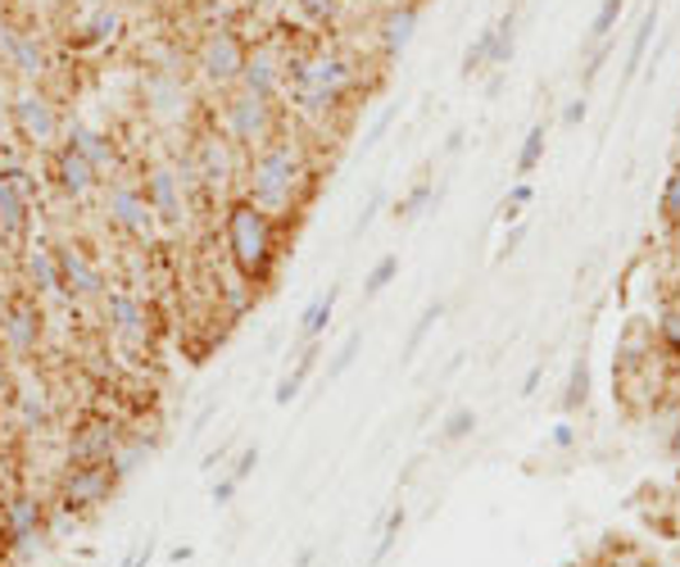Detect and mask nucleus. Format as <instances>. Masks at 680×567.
<instances>
[{
    "mask_svg": "<svg viewBox=\"0 0 680 567\" xmlns=\"http://www.w3.org/2000/svg\"><path fill=\"white\" fill-rule=\"evenodd\" d=\"M304 177V160H300V145L295 141H268L263 151L255 155L250 164V196L259 209L277 214V209H286L295 200V187Z\"/></svg>",
    "mask_w": 680,
    "mask_h": 567,
    "instance_id": "f03ea898",
    "label": "nucleus"
},
{
    "mask_svg": "<svg viewBox=\"0 0 680 567\" xmlns=\"http://www.w3.org/2000/svg\"><path fill=\"white\" fill-rule=\"evenodd\" d=\"M671 454H676V459H680V427H676V432H671Z\"/></svg>",
    "mask_w": 680,
    "mask_h": 567,
    "instance_id": "680f3d73",
    "label": "nucleus"
},
{
    "mask_svg": "<svg viewBox=\"0 0 680 567\" xmlns=\"http://www.w3.org/2000/svg\"><path fill=\"white\" fill-rule=\"evenodd\" d=\"M37 182L23 168H0V232L5 236H27V218H33Z\"/></svg>",
    "mask_w": 680,
    "mask_h": 567,
    "instance_id": "39448f33",
    "label": "nucleus"
},
{
    "mask_svg": "<svg viewBox=\"0 0 680 567\" xmlns=\"http://www.w3.org/2000/svg\"><path fill=\"white\" fill-rule=\"evenodd\" d=\"M105 314H109V332L118 341H128V345L145 341V309H141V300H132L128 291H114L105 300Z\"/></svg>",
    "mask_w": 680,
    "mask_h": 567,
    "instance_id": "dca6fc26",
    "label": "nucleus"
},
{
    "mask_svg": "<svg viewBox=\"0 0 680 567\" xmlns=\"http://www.w3.org/2000/svg\"><path fill=\"white\" fill-rule=\"evenodd\" d=\"M86 37H91V42H109V37H118V14H114V10H96V19L86 23Z\"/></svg>",
    "mask_w": 680,
    "mask_h": 567,
    "instance_id": "4c0bfd02",
    "label": "nucleus"
},
{
    "mask_svg": "<svg viewBox=\"0 0 680 567\" xmlns=\"http://www.w3.org/2000/svg\"><path fill=\"white\" fill-rule=\"evenodd\" d=\"M441 314H445V305L441 300H431L422 314H418V322H413V332H409V341H405V359H413V354L422 350V341L431 336V327L441 322Z\"/></svg>",
    "mask_w": 680,
    "mask_h": 567,
    "instance_id": "c85d7f7f",
    "label": "nucleus"
},
{
    "mask_svg": "<svg viewBox=\"0 0 680 567\" xmlns=\"http://www.w3.org/2000/svg\"><path fill=\"white\" fill-rule=\"evenodd\" d=\"M300 5H304V10H308V14H314V19H318V23H323V19H331V14H336V0H300Z\"/></svg>",
    "mask_w": 680,
    "mask_h": 567,
    "instance_id": "de8ad7c7",
    "label": "nucleus"
},
{
    "mask_svg": "<svg viewBox=\"0 0 680 567\" xmlns=\"http://www.w3.org/2000/svg\"><path fill=\"white\" fill-rule=\"evenodd\" d=\"M227 132H232V141L236 145H263L272 141V105L268 101H259V96H250V92H241L232 105H227Z\"/></svg>",
    "mask_w": 680,
    "mask_h": 567,
    "instance_id": "6e6552de",
    "label": "nucleus"
},
{
    "mask_svg": "<svg viewBox=\"0 0 680 567\" xmlns=\"http://www.w3.org/2000/svg\"><path fill=\"white\" fill-rule=\"evenodd\" d=\"M405 522H409L405 504H395L390 518H386V527H382V541H377V550H373V567H382V563H386V554L395 550V541H399V531H405Z\"/></svg>",
    "mask_w": 680,
    "mask_h": 567,
    "instance_id": "c756f323",
    "label": "nucleus"
},
{
    "mask_svg": "<svg viewBox=\"0 0 680 567\" xmlns=\"http://www.w3.org/2000/svg\"><path fill=\"white\" fill-rule=\"evenodd\" d=\"M500 223H504V227H508V223H521V204H517V200H504V204H500Z\"/></svg>",
    "mask_w": 680,
    "mask_h": 567,
    "instance_id": "864d4df0",
    "label": "nucleus"
},
{
    "mask_svg": "<svg viewBox=\"0 0 680 567\" xmlns=\"http://www.w3.org/2000/svg\"><path fill=\"white\" fill-rule=\"evenodd\" d=\"M118 440H122V432L109 423V417H82L73 440H69V463H109Z\"/></svg>",
    "mask_w": 680,
    "mask_h": 567,
    "instance_id": "9d476101",
    "label": "nucleus"
},
{
    "mask_svg": "<svg viewBox=\"0 0 680 567\" xmlns=\"http://www.w3.org/2000/svg\"><path fill=\"white\" fill-rule=\"evenodd\" d=\"M531 196H536V191H531L527 182H521V187H513V191H508V200H517V204H531Z\"/></svg>",
    "mask_w": 680,
    "mask_h": 567,
    "instance_id": "4d7b16f0",
    "label": "nucleus"
},
{
    "mask_svg": "<svg viewBox=\"0 0 680 567\" xmlns=\"http://www.w3.org/2000/svg\"><path fill=\"white\" fill-rule=\"evenodd\" d=\"M540 377H544V368L536 364V368H531L527 377H521V395H536V386H540Z\"/></svg>",
    "mask_w": 680,
    "mask_h": 567,
    "instance_id": "6e6d98bb",
    "label": "nucleus"
},
{
    "mask_svg": "<svg viewBox=\"0 0 680 567\" xmlns=\"http://www.w3.org/2000/svg\"><path fill=\"white\" fill-rule=\"evenodd\" d=\"M654 33H658V0L644 10L640 27H635V37H631V50H626V82L644 69V55H648V42H654Z\"/></svg>",
    "mask_w": 680,
    "mask_h": 567,
    "instance_id": "b1692460",
    "label": "nucleus"
},
{
    "mask_svg": "<svg viewBox=\"0 0 680 567\" xmlns=\"http://www.w3.org/2000/svg\"><path fill=\"white\" fill-rule=\"evenodd\" d=\"M236 491H241V482H236V476L227 472V476H219V482H213L209 499H213V504H219V509H227V504H236Z\"/></svg>",
    "mask_w": 680,
    "mask_h": 567,
    "instance_id": "a19ab883",
    "label": "nucleus"
},
{
    "mask_svg": "<svg viewBox=\"0 0 680 567\" xmlns=\"http://www.w3.org/2000/svg\"><path fill=\"white\" fill-rule=\"evenodd\" d=\"M336 300H340V286H327L323 295H314V305L300 314V336H304V341H318V336L327 332V322H331V314H336Z\"/></svg>",
    "mask_w": 680,
    "mask_h": 567,
    "instance_id": "5701e85b",
    "label": "nucleus"
},
{
    "mask_svg": "<svg viewBox=\"0 0 680 567\" xmlns=\"http://www.w3.org/2000/svg\"><path fill=\"white\" fill-rule=\"evenodd\" d=\"M513 46H517V19L504 14L494 19V46H490V69H504L513 59Z\"/></svg>",
    "mask_w": 680,
    "mask_h": 567,
    "instance_id": "a878e982",
    "label": "nucleus"
},
{
    "mask_svg": "<svg viewBox=\"0 0 680 567\" xmlns=\"http://www.w3.org/2000/svg\"><path fill=\"white\" fill-rule=\"evenodd\" d=\"M603 59H608V46L599 42V50L590 55V69H585V82H595V78H599V69H603Z\"/></svg>",
    "mask_w": 680,
    "mask_h": 567,
    "instance_id": "603ef678",
    "label": "nucleus"
},
{
    "mask_svg": "<svg viewBox=\"0 0 680 567\" xmlns=\"http://www.w3.org/2000/svg\"><path fill=\"white\" fill-rule=\"evenodd\" d=\"M145 200H150V214L164 218V223H181L187 218V196H181V177L173 168H154L145 177Z\"/></svg>",
    "mask_w": 680,
    "mask_h": 567,
    "instance_id": "4468645a",
    "label": "nucleus"
},
{
    "mask_svg": "<svg viewBox=\"0 0 680 567\" xmlns=\"http://www.w3.org/2000/svg\"><path fill=\"white\" fill-rule=\"evenodd\" d=\"M426 200H431V182H418V187L409 191V200H405V204H395V214H405V218H413V214H418V209H422Z\"/></svg>",
    "mask_w": 680,
    "mask_h": 567,
    "instance_id": "c03bdc74",
    "label": "nucleus"
},
{
    "mask_svg": "<svg viewBox=\"0 0 680 567\" xmlns=\"http://www.w3.org/2000/svg\"><path fill=\"white\" fill-rule=\"evenodd\" d=\"M118 491V476L109 463H69L65 482H59V509L65 513H86Z\"/></svg>",
    "mask_w": 680,
    "mask_h": 567,
    "instance_id": "20e7f679",
    "label": "nucleus"
},
{
    "mask_svg": "<svg viewBox=\"0 0 680 567\" xmlns=\"http://www.w3.org/2000/svg\"><path fill=\"white\" fill-rule=\"evenodd\" d=\"M204 164H209V182H223L227 164H223V145H219V141H209V145H204Z\"/></svg>",
    "mask_w": 680,
    "mask_h": 567,
    "instance_id": "49530a36",
    "label": "nucleus"
},
{
    "mask_svg": "<svg viewBox=\"0 0 680 567\" xmlns=\"http://www.w3.org/2000/svg\"><path fill=\"white\" fill-rule=\"evenodd\" d=\"M658 332H663V341L680 354V309H667L663 314V322H658Z\"/></svg>",
    "mask_w": 680,
    "mask_h": 567,
    "instance_id": "a18cd8bd",
    "label": "nucleus"
},
{
    "mask_svg": "<svg viewBox=\"0 0 680 567\" xmlns=\"http://www.w3.org/2000/svg\"><path fill=\"white\" fill-rule=\"evenodd\" d=\"M0 341H5V350L14 354V359H27V354L37 350V341H42L37 300H27V295H14V300L5 305V314H0Z\"/></svg>",
    "mask_w": 680,
    "mask_h": 567,
    "instance_id": "1a4fd4ad",
    "label": "nucleus"
},
{
    "mask_svg": "<svg viewBox=\"0 0 680 567\" xmlns=\"http://www.w3.org/2000/svg\"><path fill=\"white\" fill-rule=\"evenodd\" d=\"M0 531H5L10 550H19V554L33 550L42 541V531H46V504L37 495H27V491L10 495L5 509H0Z\"/></svg>",
    "mask_w": 680,
    "mask_h": 567,
    "instance_id": "423d86ee",
    "label": "nucleus"
},
{
    "mask_svg": "<svg viewBox=\"0 0 680 567\" xmlns=\"http://www.w3.org/2000/svg\"><path fill=\"white\" fill-rule=\"evenodd\" d=\"M544 123H536L531 132H527V141H521V151H517V173L521 177H531L536 168H540V160H544Z\"/></svg>",
    "mask_w": 680,
    "mask_h": 567,
    "instance_id": "cd10ccee",
    "label": "nucleus"
},
{
    "mask_svg": "<svg viewBox=\"0 0 680 567\" xmlns=\"http://www.w3.org/2000/svg\"><path fill=\"white\" fill-rule=\"evenodd\" d=\"M585 395H590V364H585V359H576V364H572V377H567V395H563V409H567V413H576V409L585 404Z\"/></svg>",
    "mask_w": 680,
    "mask_h": 567,
    "instance_id": "2f4dec72",
    "label": "nucleus"
},
{
    "mask_svg": "<svg viewBox=\"0 0 680 567\" xmlns=\"http://www.w3.org/2000/svg\"><path fill=\"white\" fill-rule=\"evenodd\" d=\"M490 46H494V23H485L472 37V46L462 50V78H477L481 69H490Z\"/></svg>",
    "mask_w": 680,
    "mask_h": 567,
    "instance_id": "bb28decb",
    "label": "nucleus"
},
{
    "mask_svg": "<svg viewBox=\"0 0 680 567\" xmlns=\"http://www.w3.org/2000/svg\"><path fill=\"white\" fill-rule=\"evenodd\" d=\"M277 82H282V69H277L272 50H255V55H245V69H241V86H245V92L259 96V101H272Z\"/></svg>",
    "mask_w": 680,
    "mask_h": 567,
    "instance_id": "6ab92c4d",
    "label": "nucleus"
},
{
    "mask_svg": "<svg viewBox=\"0 0 680 567\" xmlns=\"http://www.w3.org/2000/svg\"><path fill=\"white\" fill-rule=\"evenodd\" d=\"M245 55H250V50H245V42L232 33V27H219V33H209L204 46H200V69H204L209 82L227 86V82H241Z\"/></svg>",
    "mask_w": 680,
    "mask_h": 567,
    "instance_id": "0eeeda50",
    "label": "nucleus"
},
{
    "mask_svg": "<svg viewBox=\"0 0 680 567\" xmlns=\"http://www.w3.org/2000/svg\"><path fill=\"white\" fill-rule=\"evenodd\" d=\"M521 236H527V227H521V223H513V232L504 236V246H500V255H494V259H508V255L521 246Z\"/></svg>",
    "mask_w": 680,
    "mask_h": 567,
    "instance_id": "09e8293b",
    "label": "nucleus"
},
{
    "mask_svg": "<svg viewBox=\"0 0 680 567\" xmlns=\"http://www.w3.org/2000/svg\"><path fill=\"white\" fill-rule=\"evenodd\" d=\"M572 440H576V427H567V423H559V427H553V445H559V450H567Z\"/></svg>",
    "mask_w": 680,
    "mask_h": 567,
    "instance_id": "5fc2aeb1",
    "label": "nucleus"
},
{
    "mask_svg": "<svg viewBox=\"0 0 680 567\" xmlns=\"http://www.w3.org/2000/svg\"><path fill=\"white\" fill-rule=\"evenodd\" d=\"M27 277H33V291L37 295H59V259H55V246H27Z\"/></svg>",
    "mask_w": 680,
    "mask_h": 567,
    "instance_id": "412c9836",
    "label": "nucleus"
},
{
    "mask_svg": "<svg viewBox=\"0 0 680 567\" xmlns=\"http://www.w3.org/2000/svg\"><path fill=\"white\" fill-rule=\"evenodd\" d=\"M563 123H567V128H576V123H585V96H581V101H572V105L563 109Z\"/></svg>",
    "mask_w": 680,
    "mask_h": 567,
    "instance_id": "3c124183",
    "label": "nucleus"
},
{
    "mask_svg": "<svg viewBox=\"0 0 680 567\" xmlns=\"http://www.w3.org/2000/svg\"><path fill=\"white\" fill-rule=\"evenodd\" d=\"M55 177H59V191H65L69 200H82V196H91L101 187V173L91 168L73 145H65V151L55 155Z\"/></svg>",
    "mask_w": 680,
    "mask_h": 567,
    "instance_id": "2eb2a0df",
    "label": "nucleus"
},
{
    "mask_svg": "<svg viewBox=\"0 0 680 567\" xmlns=\"http://www.w3.org/2000/svg\"><path fill=\"white\" fill-rule=\"evenodd\" d=\"M658 214L667 223H680V168L667 173V182H663V196H658Z\"/></svg>",
    "mask_w": 680,
    "mask_h": 567,
    "instance_id": "e433bc0d",
    "label": "nucleus"
},
{
    "mask_svg": "<svg viewBox=\"0 0 680 567\" xmlns=\"http://www.w3.org/2000/svg\"><path fill=\"white\" fill-rule=\"evenodd\" d=\"M150 459H154V440H141V436L128 440V436H122V440H118V450H114V459H109V468H114L118 482H128V476L141 472Z\"/></svg>",
    "mask_w": 680,
    "mask_h": 567,
    "instance_id": "4be33fe9",
    "label": "nucleus"
},
{
    "mask_svg": "<svg viewBox=\"0 0 680 567\" xmlns=\"http://www.w3.org/2000/svg\"><path fill=\"white\" fill-rule=\"evenodd\" d=\"M617 19H622V0H603V5L595 10V19H590V42H608Z\"/></svg>",
    "mask_w": 680,
    "mask_h": 567,
    "instance_id": "c9c22d12",
    "label": "nucleus"
},
{
    "mask_svg": "<svg viewBox=\"0 0 680 567\" xmlns=\"http://www.w3.org/2000/svg\"><path fill=\"white\" fill-rule=\"evenodd\" d=\"M418 5H395L386 19H382V50L395 59V55H405L409 50V42H413V33H418Z\"/></svg>",
    "mask_w": 680,
    "mask_h": 567,
    "instance_id": "aec40b11",
    "label": "nucleus"
},
{
    "mask_svg": "<svg viewBox=\"0 0 680 567\" xmlns=\"http://www.w3.org/2000/svg\"><path fill=\"white\" fill-rule=\"evenodd\" d=\"M458 145H462V132H449V141H445V155H458Z\"/></svg>",
    "mask_w": 680,
    "mask_h": 567,
    "instance_id": "bf43d9fd",
    "label": "nucleus"
},
{
    "mask_svg": "<svg viewBox=\"0 0 680 567\" xmlns=\"http://www.w3.org/2000/svg\"><path fill=\"white\" fill-rule=\"evenodd\" d=\"M314 359H318V350H304L300 354V359H295V368L282 377V381H277V391H272V404H291L300 391H304V381H308V373H314Z\"/></svg>",
    "mask_w": 680,
    "mask_h": 567,
    "instance_id": "393cba45",
    "label": "nucleus"
},
{
    "mask_svg": "<svg viewBox=\"0 0 680 567\" xmlns=\"http://www.w3.org/2000/svg\"><path fill=\"white\" fill-rule=\"evenodd\" d=\"M223 236H227V255L236 263V273L245 286H259L272 277L277 263V232H272V214L259 209L255 200H236L223 218Z\"/></svg>",
    "mask_w": 680,
    "mask_h": 567,
    "instance_id": "f257e3e1",
    "label": "nucleus"
},
{
    "mask_svg": "<svg viewBox=\"0 0 680 567\" xmlns=\"http://www.w3.org/2000/svg\"><path fill=\"white\" fill-rule=\"evenodd\" d=\"M150 558H154V545L145 541V545H137L128 558H122V567H150Z\"/></svg>",
    "mask_w": 680,
    "mask_h": 567,
    "instance_id": "8fccbe9b",
    "label": "nucleus"
},
{
    "mask_svg": "<svg viewBox=\"0 0 680 567\" xmlns=\"http://www.w3.org/2000/svg\"><path fill=\"white\" fill-rule=\"evenodd\" d=\"M19 409H23V423H27V427H42L46 417H50V409H46V400H42L37 391H27V395L19 400Z\"/></svg>",
    "mask_w": 680,
    "mask_h": 567,
    "instance_id": "58836bf2",
    "label": "nucleus"
},
{
    "mask_svg": "<svg viewBox=\"0 0 680 567\" xmlns=\"http://www.w3.org/2000/svg\"><path fill=\"white\" fill-rule=\"evenodd\" d=\"M477 432V413L472 409H454L445 423H441V440L445 445H454V440H462V436H472Z\"/></svg>",
    "mask_w": 680,
    "mask_h": 567,
    "instance_id": "72a5a7b5",
    "label": "nucleus"
},
{
    "mask_svg": "<svg viewBox=\"0 0 680 567\" xmlns=\"http://www.w3.org/2000/svg\"><path fill=\"white\" fill-rule=\"evenodd\" d=\"M255 468H259V445H245V450L236 454V463H232V476H236V482L245 486V482H250V476H255Z\"/></svg>",
    "mask_w": 680,
    "mask_h": 567,
    "instance_id": "ea45409f",
    "label": "nucleus"
},
{
    "mask_svg": "<svg viewBox=\"0 0 680 567\" xmlns=\"http://www.w3.org/2000/svg\"><path fill=\"white\" fill-rule=\"evenodd\" d=\"M105 209L122 232H150V223H154L145 187H137V182H114L109 196H105Z\"/></svg>",
    "mask_w": 680,
    "mask_h": 567,
    "instance_id": "ddd939ff",
    "label": "nucleus"
},
{
    "mask_svg": "<svg viewBox=\"0 0 680 567\" xmlns=\"http://www.w3.org/2000/svg\"><path fill=\"white\" fill-rule=\"evenodd\" d=\"M55 259H59V286H65L69 295H78V300H91V295L105 291L96 263L86 259L82 246H55Z\"/></svg>",
    "mask_w": 680,
    "mask_h": 567,
    "instance_id": "f8f14e48",
    "label": "nucleus"
},
{
    "mask_svg": "<svg viewBox=\"0 0 680 567\" xmlns=\"http://www.w3.org/2000/svg\"><path fill=\"white\" fill-rule=\"evenodd\" d=\"M295 96L304 109H331L340 96L354 86V69L350 59L340 55H318V59H295Z\"/></svg>",
    "mask_w": 680,
    "mask_h": 567,
    "instance_id": "7ed1b4c3",
    "label": "nucleus"
},
{
    "mask_svg": "<svg viewBox=\"0 0 680 567\" xmlns=\"http://www.w3.org/2000/svg\"><path fill=\"white\" fill-rule=\"evenodd\" d=\"M308 563H314V550H304V554L295 558V567H308Z\"/></svg>",
    "mask_w": 680,
    "mask_h": 567,
    "instance_id": "052dcab7",
    "label": "nucleus"
},
{
    "mask_svg": "<svg viewBox=\"0 0 680 567\" xmlns=\"http://www.w3.org/2000/svg\"><path fill=\"white\" fill-rule=\"evenodd\" d=\"M395 114H399V105H386L377 118H373V128H367V137H363V145H377L382 137H386V128L395 123Z\"/></svg>",
    "mask_w": 680,
    "mask_h": 567,
    "instance_id": "37998d69",
    "label": "nucleus"
},
{
    "mask_svg": "<svg viewBox=\"0 0 680 567\" xmlns=\"http://www.w3.org/2000/svg\"><path fill=\"white\" fill-rule=\"evenodd\" d=\"M69 145L73 151L96 168V173H114V164H118V151H114V141L105 137V132H96V128H86V123H73L69 128Z\"/></svg>",
    "mask_w": 680,
    "mask_h": 567,
    "instance_id": "a211bd4d",
    "label": "nucleus"
},
{
    "mask_svg": "<svg viewBox=\"0 0 680 567\" xmlns=\"http://www.w3.org/2000/svg\"><path fill=\"white\" fill-rule=\"evenodd\" d=\"M14 123L33 145H55V137H59V114L42 92H27L14 101Z\"/></svg>",
    "mask_w": 680,
    "mask_h": 567,
    "instance_id": "9b49d317",
    "label": "nucleus"
},
{
    "mask_svg": "<svg viewBox=\"0 0 680 567\" xmlns=\"http://www.w3.org/2000/svg\"><path fill=\"white\" fill-rule=\"evenodd\" d=\"M150 101H154V109H160V114H177V105L187 101V92H181V82H173V78H154L150 82Z\"/></svg>",
    "mask_w": 680,
    "mask_h": 567,
    "instance_id": "7c9ffc66",
    "label": "nucleus"
},
{
    "mask_svg": "<svg viewBox=\"0 0 680 567\" xmlns=\"http://www.w3.org/2000/svg\"><path fill=\"white\" fill-rule=\"evenodd\" d=\"M386 204V191H373V196H367V204L359 209V223H354V236H363L367 227H373V218H377V209Z\"/></svg>",
    "mask_w": 680,
    "mask_h": 567,
    "instance_id": "79ce46f5",
    "label": "nucleus"
},
{
    "mask_svg": "<svg viewBox=\"0 0 680 567\" xmlns=\"http://www.w3.org/2000/svg\"><path fill=\"white\" fill-rule=\"evenodd\" d=\"M359 350H363V332H350L345 341H340V350H336V359H331L327 377H331V381H336V377H345V373H350V364L359 359Z\"/></svg>",
    "mask_w": 680,
    "mask_h": 567,
    "instance_id": "f704fd0d",
    "label": "nucleus"
},
{
    "mask_svg": "<svg viewBox=\"0 0 680 567\" xmlns=\"http://www.w3.org/2000/svg\"><path fill=\"white\" fill-rule=\"evenodd\" d=\"M395 277H399V259H395V255L377 259V263H373V273L363 277V295H382V291H386Z\"/></svg>",
    "mask_w": 680,
    "mask_h": 567,
    "instance_id": "473e14b6",
    "label": "nucleus"
},
{
    "mask_svg": "<svg viewBox=\"0 0 680 567\" xmlns=\"http://www.w3.org/2000/svg\"><path fill=\"white\" fill-rule=\"evenodd\" d=\"M0 55H5L23 78H42L46 73V55H42L37 37L14 33V27H0Z\"/></svg>",
    "mask_w": 680,
    "mask_h": 567,
    "instance_id": "f3484780",
    "label": "nucleus"
},
{
    "mask_svg": "<svg viewBox=\"0 0 680 567\" xmlns=\"http://www.w3.org/2000/svg\"><path fill=\"white\" fill-rule=\"evenodd\" d=\"M191 554H196V545H177V550H173V563H177V567H181V563H187V558H191Z\"/></svg>",
    "mask_w": 680,
    "mask_h": 567,
    "instance_id": "13d9d810",
    "label": "nucleus"
}]
</instances>
